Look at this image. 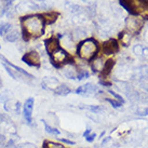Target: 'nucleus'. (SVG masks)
<instances>
[{
	"label": "nucleus",
	"instance_id": "nucleus-1",
	"mask_svg": "<svg viewBox=\"0 0 148 148\" xmlns=\"http://www.w3.org/2000/svg\"><path fill=\"white\" fill-rule=\"evenodd\" d=\"M22 36L25 41L40 38L45 34V22L42 14H30L21 18Z\"/></svg>",
	"mask_w": 148,
	"mask_h": 148
},
{
	"label": "nucleus",
	"instance_id": "nucleus-2",
	"mask_svg": "<svg viewBox=\"0 0 148 148\" xmlns=\"http://www.w3.org/2000/svg\"><path fill=\"white\" fill-rule=\"evenodd\" d=\"M99 51V42L94 38H86L84 40L79 42L77 47V54L80 58L86 62H90L96 58Z\"/></svg>",
	"mask_w": 148,
	"mask_h": 148
},
{
	"label": "nucleus",
	"instance_id": "nucleus-3",
	"mask_svg": "<svg viewBox=\"0 0 148 148\" xmlns=\"http://www.w3.org/2000/svg\"><path fill=\"white\" fill-rule=\"evenodd\" d=\"M51 63L54 67L61 68L63 66L68 65V64H74V58L70 56V54L64 50L63 48H58L54 52L50 54Z\"/></svg>",
	"mask_w": 148,
	"mask_h": 148
},
{
	"label": "nucleus",
	"instance_id": "nucleus-4",
	"mask_svg": "<svg viewBox=\"0 0 148 148\" xmlns=\"http://www.w3.org/2000/svg\"><path fill=\"white\" fill-rule=\"evenodd\" d=\"M119 2L132 15L142 14L148 5V2L144 0H119Z\"/></svg>",
	"mask_w": 148,
	"mask_h": 148
},
{
	"label": "nucleus",
	"instance_id": "nucleus-5",
	"mask_svg": "<svg viewBox=\"0 0 148 148\" xmlns=\"http://www.w3.org/2000/svg\"><path fill=\"white\" fill-rule=\"evenodd\" d=\"M34 105H35V99L33 97H28L25 101L23 108H22V114L24 117L26 123L28 125H33V110H34Z\"/></svg>",
	"mask_w": 148,
	"mask_h": 148
},
{
	"label": "nucleus",
	"instance_id": "nucleus-6",
	"mask_svg": "<svg viewBox=\"0 0 148 148\" xmlns=\"http://www.w3.org/2000/svg\"><path fill=\"white\" fill-rule=\"evenodd\" d=\"M22 60H23V62L26 63L30 67L38 68L41 65V58H40V55L37 51H29L27 53H25Z\"/></svg>",
	"mask_w": 148,
	"mask_h": 148
},
{
	"label": "nucleus",
	"instance_id": "nucleus-7",
	"mask_svg": "<svg viewBox=\"0 0 148 148\" xmlns=\"http://www.w3.org/2000/svg\"><path fill=\"white\" fill-rule=\"evenodd\" d=\"M119 51V42L116 39H109L103 43V53L105 55L115 54Z\"/></svg>",
	"mask_w": 148,
	"mask_h": 148
},
{
	"label": "nucleus",
	"instance_id": "nucleus-8",
	"mask_svg": "<svg viewBox=\"0 0 148 148\" xmlns=\"http://www.w3.org/2000/svg\"><path fill=\"white\" fill-rule=\"evenodd\" d=\"M45 51L49 54L54 52L55 50H58V48H61L60 45V38L58 37H50L45 40Z\"/></svg>",
	"mask_w": 148,
	"mask_h": 148
},
{
	"label": "nucleus",
	"instance_id": "nucleus-9",
	"mask_svg": "<svg viewBox=\"0 0 148 148\" xmlns=\"http://www.w3.org/2000/svg\"><path fill=\"white\" fill-rule=\"evenodd\" d=\"M0 58L2 60V63H4V64H7V65L10 66L11 68H13V69L15 70V71H17V73H20L21 75H23V76H24L25 78H27L28 80H34V79H35V78H34L33 75L29 74L28 71H26L25 69H23L22 67H18V66H16V65H14V64H12V63L10 62V61H8L7 58H4L3 55H1V54H0Z\"/></svg>",
	"mask_w": 148,
	"mask_h": 148
},
{
	"label": "nucleus",
	"instance_id": "nucleus-10",
	"mask_svg": "<svg viewBox=\"0 0 148 148\" xmlns=\"http://www.w3.org/2000/svg\"><path fill=\"white\" fill-rule=\"evenodd\" d=\"M143 25H144V22L138 20V18H130V20L127 21V28L130 29V32L132 34H134V35L140 33Z\"/></svg>",
	"mask_w": 148,
	"mask_h": 148
},
{
	"label": "nucleus",
	"instance_id": "nucleus-11",
	"mask_svg": "<svg viewBox=\"0 0 148 148\" xmlns=\"http://www.w3.org/2000/svg\"><path fill=\"white\" fill-rule=\"evenodd\" d=\"M97 91H99L97 90V86H95L94 84H92V83H86V84H83V86H79L75 92L79 95H89V94L96 93Z\"/></svg>",
	"mask_w": 148,
	"mask_h": 148
},
{
	"label": "nucleus",
	"instance_id": "nucleus-12",
	"mask_svg": "<svg viewBox=\"0 0 148 148\" xmlns=\"http://www.w3.org/2000/svg\"><path fill=\"white\" fill-rule=\"evenodd\" d=\"M104 65H105V62L103 61V58H95L94 60H92L91 62V67H92V70L94 73H102V70L104 68Z\"/></svg>",
	"mask_w": 148,
	"mask_h": 148
},
{
	"label": "nucleus",
	"instance_id": "nucleus-13",
	"mask_svg": "<svg viewBox=\"0 0 148 148\" xmlns=\"http://www.w3.org/2000/svg\"><path fill=\"white\" fill-rule=\"evenodd\" d=\"M2 64H3L4 69L7 70V73H8V74L10 75V76H11L14 80H21V81H22V80H23V81H27V80H28L27 78H25L23 75H21L20 73L15 71L13 68H11V67H10V66H8L7 64H4V63H2Z\"/></svg>",
	"mask_w": 148,
	"mask_h": 148
},
{
	"label": "nucleus",
	"instance_id": "nucleus-14",
	"mask_svg": "<svg viewBox=\"0 0 148 148\" xmlns=\"http://www.w3.org/2000/svg\"><path fill=\"white\" fill-rule=\"evenodd\" d=\"M58 86V80L56 78H45L43 79V81H42V86H43V89L45 90H52L56 88Z\"/></svg>",
	"mask_w": 148,
	"mask_h": 148
},
{
	"label": "nucleus",
	"instance_id": "nucleus-15",
	"mask_svg": "<svg viewBox=\"0 0 148 148\" xmlns=\"http://www.w3.org/2000/svg\"><path fill=\"white\" fill-rule=\"evenodd\" d=\"M71 92L70 88L65 83H62V84H58L55 89H54V93L56 95H60V96H66L68 95Z\"/></svg>",
	"mask_w": 148,
	"mask_h": 148
},
{
	"label": "nucleus",
	"instance_id": "nucleus-16",
	"mask_svg": "<svg viewBox=\"0 0 148 148\" xmlns=\"http://www.w3.org/2000/svg\"><path fill=\"white\" fill-rule=\"evenodd\" d=\"M114 65H115V61H114V60H107L106 62H105L103 70H102V73H101V76L104 77V78L108 77L109 74L111 73V70H112Z\"/></svg>",
	"mask_w": 148,
	"mask_h": 148
},
{
	"label": "nucleus",
	"instance_id": "nucleus-17",
	"mask_svg": "<svg viewBox=\"0 0 148 148\" xmlns=\"http://www.w3.org/2000/svg\"><path fill=\"white\" fill-rule=\"evenodd\" d=\"M42 16H43V20H45V24H52V23H54V22L58 20V17L60 16V13L51 11V12L42 14Z\"/></svg>",
	"mask_w": 148,
	"mask_h": 148
},
{
	"label": "nucleus",
	"instance_id": "nucleus-18",
	"mask_svg": "<svg viewBox=\"0 0 148 148\" xmlns=\"http://www.w3.org/2000/svg\"><path fill=\"white\" fill-rule=\"evenodd\" d=\"M41 122L43 123V125H45V131L47 132L48 134H51V135H55V136H58V135H60V134H61V131H60L58 129L52 127V125H50V124L48 123V122H47L45 119H42Z\"/></svg>",
	"mask_w": 148,
	"mask_h": 148
},
{
	"label": "nucleus",
	"instance_id": "nucleus-19",
	"mask_svg": "<svg viewBox=\"0 0 148 148\" xmlns=\"http://www.w3.org/2000/svg\"><path fill=\"white\" fill-rule=\"evenodd\" d=\"M18 38H20V33L17 32L16 29H12V28L4 36V39L9 42H16L18 40Z\"/></svg>",
	"mask_w": 148,
	"mask_h": 148
},
{
	"label": "nucleus",
	"instance_id": "nucleus-20",
	"mask_svg": "<svg viewBox=\"0 0 148 148\" xmlns=\"http://www.w3.org/2000/svg\"><path fill=\"white\" fill-rule=\"evenodd\" d=\"M64 75L68 79H71V80H76L77 79V70L75 69L74 67H71V66H68L64 70Z\"/></svg>",
	"mask_w": 148,
	"mask_h": 148
},
{
	"label": "nucleus",
	"instance_id": "nucleus-21",
	"mask_svg": "<svg viewBox=\"0 0 148 148\" xmlns=\"http://www.w3.org/2000/svg\"><path fill=\"white\" fill-rule=\"evenodd\" d=\"M42 148H66L65 146L58 142H52V140H45Z\"/></svg>",
	"mask_w": 148,
	"mask_h": 148
},
{
	"label": "nucleus",
	"instance_id": "nucleus-22",
	"mask_svg": "<svg viewBox=\"0 0 148 148\" xmlns=\"http://www.w3.org/2000/svg\"><path fill=\"white\" fill-rule=\"evenodd\" d=\"M11 30V24L9 23H1L0 24V36H5Z\"/></svg>",
	"mask_w": 148,
	"mask_h": 148
},
{
	"label": "nucleus",
	"instance_id": "nucleus-23",
	"mask_svg": "<svg viewBox=\"0 0 148 148\" xmlns=\"http://www.w3.org/2000/svg\"><path fill=\"white\" fill-rule=\"evenodd\" d=\"M119 39L121 40V43L125 47L127 45V43L130 42V39H131V36L127 33V32H122V33L119 34Z\"/></svg>",
	"mask_w": 148,
	"mask_h": 148
},
{
	"label": "nucleus",
	"instance_id": "nucleus-24",
	"mask_svg": "<svg viewBox=\"0 0 148 148\" xmlns=\"http://www.w3.org/2000/svg\"><path fill=\"white\" fill-rule=\"evenodd\" d=\"M89 76H90V74H89L86 70H83V69L77 70V79H78V80H83V79L88 78Z\"/></svg>",
	"mask_w": 148,
	"mask_h": 148
},
{
	"label": "nucleus",
	"instance_id": "nucleus-25",
	"mask_svg": "<svg viewBox=\"0 0 148 148\" xmlns=\"http://www.w3.org/2000/svg\"><path fill=\"white\" fill-rule=\"evenodd\" d=\"M88 109L90 111H92L93 114H101V112H103V108L101 106H94V105H92V106H89L88 107Z\"/></svg>",
	"mask_w": 148,
	"mask_h": 148
},
{
	"label": "nucleus",
	"instance_id": "nucleus-26",
	"mask_svg": "<svg viewBox=\"0 0 148 148\" xmlns=\"http://www.w3.org/2000/svg\"><path fill=\"white\" fill-rule=\"evenodd\" d=\"M105 101L106 102H108V103L110 104L111 106L114 107V108H119V107H121L122 105L121 104L122 103H120L119 101H116V99H105Z\"/></svg>",
	"mask_w": 148,
	"mask_h": 148
},
{
	"label": "nucleus",
	"instance_id": "nucleus-27",
	"mask_svg": "<svg viewBox=\"0 0 148 148\" xmlns=\"http://www.w3.org/2000/svg\"><path fill=\"white\" fill-rule=\"evenodd\" d=\"M15 148H37V146L32 144V143H23V144L16 145Z\"/></svg>",
	"mask_w": 148,
	"mask_h": 148
},
{
	"label": "nucleus",
	"instance_id": "nucleus-28",
	"mask_svg": "<svg viewBox=\"0 0 148 148\" xmlns=\"http://www.w3.org/2000/svg\"><path fill=\"white\" fill-rule=\"evenodd\" d=\"M109 93H110V94L112 95V96H114V97H115V99H117V101H119L120 103H122V104L124 103V99H123V97H122V96H120L119 94H117V93H116L115 91L109 90Z\"/></svg>",
	"mask_w": 148,
	"mask_h": 148
},
{
	"label": "nucleus",
	"instance_id": "nucleus-29",
	"mask_svg": "<svg viewBox=\"0 0 148 148\" xmlns=\"http://www.w3.org/2000/svg\"><path fill=\"white\" fill-rule=\"evenodd\" d=\"M95 137H96V134L93 133V132H91L90 134H88V135L86 136V138L88 142H93V140H95Z\"/></svg>",
	"mask_w": 148,
	"mask_h": 148
},
{
	"label": "nucleus",
	"instance_id": "nucleus-30",
	"mask_svg": "<svg viewBox=\"0 0 148 148\" xmlns=\"http://www.w3.org/2000/svg\"><path fill=\"white\" fill-rule=\"evenodd\" d=\"M60 140H61L62 143H65V144H67V145H75V142H74V140H67V138H61Z\"/></svg>",
	"mask_w": 148,
	"mask_h": 148
},
{
	"label": "nucleus",
	"instance_id": "nucleus-31",
	"mask_svg": "<svg viewBox=\"0 0 148 148\" xmlns=\"http://www.w3.org/2000/svg\"><path fill=\"white\" fill-rule=\"evenodd\" d=\"M134 52H135L136 54H142V52H143V48H142L140 45H137V47L134 48Z\"/></svg>",
	"mask_w": 148,
	"mask_h": 148
},
{
	"label": "nucleus",
	"instance_id": "nucleus-32",
	"mask_svg": "<svg viewBox=\"0 0 148 148\" xmlns=\"http://www.w3.org/2000/svg\"><path fill=\"white\" fill-rule=\"evenodd\" d=\"M110 137H106V138H104L103 140V142H102V146H104V145H106L108 142H110Z\"/></svg>",
	"mask_w": 148,
	"mask_h": 148
},
{
	"label": "nucleus",
	"instance_id": "nucleus-33",
	"mask_svg": "<svg viewBox=\"0 0 148 148\" xmlns=\"http://www.w3.org/2000/svg\"><path fill=\"white\" fill-rule=\"evenodd\" d=\"M138 115H140V116H146V115H148V109H144L143 111H138Z\"/></svg>",
	"mask_w": 148,
	"mask_h": 148
},
{
	"label": "nucleus",
	"instance_id": "nucleus-34",
	"mask_svg": "<svg viewBox=\"0 0 148 148\" xmlns=\"http://www.w3.org/2000/svg\"><path fill=\"white\" fill-rule=\"evenodd\" d=\"M91 133V129H86V132H84V133H83V136H84V137H86V135H88V134H90Z\"/></svg>",
	"mask_w": 148,
	"mask_h": 148
},
{
	"label": "nucleus",
	"instance_id": "nucleus-35",
	"mask_svg": "<svg viewBox=\"0 0 148 148\" xmlns=\"http://www.w3.org/2000/svg\"><path fill=\"white\" fill-rule=\"evenodd\" d=\"M144 1H146V2H148V0H144Z\"/></svg>",
	"mask_w": 148,
	"mask_h": 148
},
{
	"label": "nucleus",
	"instance_id": "nucleus-36",
	"mask_svg": "<svg viewBox=\"0 0 148 148\" xmlns=\"http://www.w3.org/2000/svg\"><path fill=\"white\" fill-rule=\"evenodd\" d=\"M0 48H1V45H0Z\"/></svg>",
	"mask_w": 148,
	"mask_h": 148
}]
</instances>
